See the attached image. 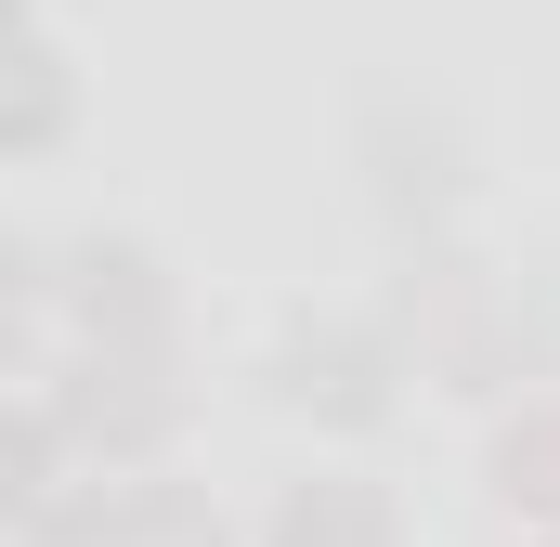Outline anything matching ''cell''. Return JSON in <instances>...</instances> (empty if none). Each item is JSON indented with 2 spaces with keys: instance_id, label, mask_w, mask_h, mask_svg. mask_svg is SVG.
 Here are the masks:
<instances>
[{
  "instance_id": "6da1fadb",
  "label": "cell",
  "mask_w": 560,
  "mask_h": 547,
  "mask_svg": "<svg viewBox=\"0 0 560 547\" xmlns=\"http://www.w3.org/2000/svg\"><path fill=\"white\" fill-rule=\"evenodd\" d=\"M405 379H418L405 326H392V313H326V300H300V313L275 326V352H261V392H275V417L326 430V443L392 430V417H405Z\"/></svg>"
},
{
  "instance_id": "7a4b0ae2",
  "label": "cell",
  "mask_w": 560,
  "mask_h": 547,
  "mask_svg": "<svg viewBox=\"0 0 560 547\" xmlns=\"http://www.w3.org/2000/svg\"><path fill=\"white\" fill-rule=\"evenodd\" d=\"M352 183H365L378 235H456L482 196V143L443 92H365L352 105Z\"/></svg>"
},
{
  "instance_id": "3957f363",
  "label": "cell",
  "mask_w": 560,
  "mask_h": 547,
  "mask_svg": "<svg viewBox=\"0 0 560 547\" xmlns=\"http://www.w3.org/2000/svg\"><path fill=\"white\" fill-rule=\"evenodd\" d=\"M39 392L66 405L79 430V456L92 469H156L170 443H183V352H105V339H66L52 365H39Z\"/></svg>"
},
{
  "instance_id": "277c9868",
  "label": "cell",
  "mask_w": 560,
  "mask_h": 547,
  "mask_svg": "<svg viewBox=\"0 0 560 547\" xmlns=\"http://www.w3.org/2000/svg\"><path fill=\"white\" fill-rule=\"evenodd\" d=\"M52 326L66 339H105V352H183V274L156 261L143 235H66Z\"/></svg>"
},
{
  "instance_id": "5b68a950",
  "label": "cell",
  "mask_w": 560,
  "mask_h": 547,
  "mask_svg": "<svg viewBox=\"0 0 560 547\" xmlns=\"http://www.w3.org/2000/svg\"><path fill=\"white\" fill-rule=\"evenodd\" d=\"M79 131V66L39 26V0H0V170H39Z\"/></svg>"
},
{
  "instance_id": "8992f818",
  "label": "cell",
  "mask_w": 560,
  "mask_h": 547,
  "mask_svg": "<svg viewBox=\"0 0 560 547\" xmlns=\"http://www.w3.org/2000/svg\"><path fill=\"white\" fill-rule=\"evenodd\" d=\"M495 300V261L469 248V235H392V287H378V313L405 326V352H418V379L469 339V313Z\"/></svg>"
},
{
  "instance_id": "52a82bcc",
  "label": "cell",
  "mask_w": 560,
  "mask_h": 547,
  "mask_svg": "<svg viewBox=\"0 0 560 547\" xmlns=\"http://www.w3.org/2000/svg\"><path fill=\"white\" fill-rule=\"evenodd\" d=\"M261 547H405V496L365 469H313L261 509Z\"/></svg>"
},
{
  "instance_id": "ba28073f",
  "label": "cell",
  "mask_w": 560,
  "mask_h": 547,
  "mask_svg": "<svg viewBox=\"0 0 560 547\" xmlns=\"http://www.w3.org/2000/svg\"><path fill=\"white\" fill-rule=\"evenodd\" d=\"M79 469H92V456H79L66 405H52L39 379H13V392H0V535H13V522H39Z\"/></svg>"
},
{
  "instance_id": "9c48e42d",
  "label": "cell",
  "mask_w": 560,
  "mask_h": 547,
  "mask_svg": "<svg viewBox=\"0 0 560 547\" xmlns=\"http://www.w3.org/2000/svg\"><path fill=\"white\" fill-rule=\"evenodd\" d=\"M482 496L509 522H560V392H522L482 430Z\"/></svg>"
},
{
  "instance_id": "30bf717a",
  "label": "cell",
  "mask_w": 560,
  "mask_h": 547,
  "mask_svg": "<svg viewBox=\"0 0 560 547\" xmlns=\"http://www.w3.org/2000/svg\"><path fill=\"white\" fill-rule=\"evenodd\" d=\"M118 522H131V547H235L222 509H209V482H183L170 456L156 469H118Z\"/></svg>"
},
{
  "instance_id": "8fae6325",
  "label": "cell",
  "mask_w": 560,
  "mask_h": 547,
  "mask_svg": "<svg viewBox=\"0 0 560 547\" xmlns=\"http://www.w3.org/2000/svg\"><path fill=\"white\" fill-rule=\"evenodd\" d=\"M509 547H560V522H509Z\"/></svg>"
}]
</instances>
